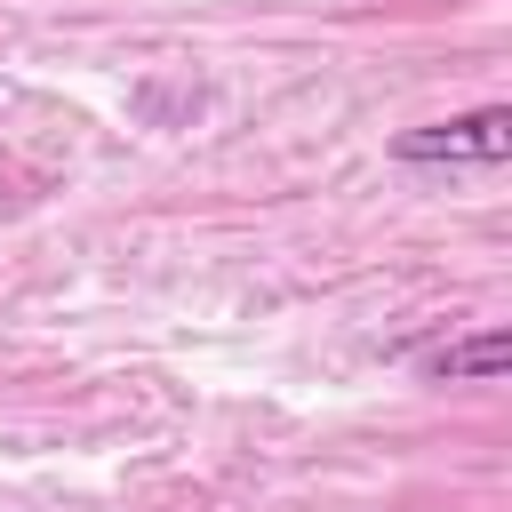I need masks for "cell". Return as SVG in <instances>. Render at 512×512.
Listing matches in <instances>:
<instances>
[{"instance_id": "2", "label": "cell", "mask_w": 512, "mask_h": 512, "mask_svg": "<svg viewBox=\"0 0 512 512\" xmlns=\"http://www.w3.org/2000/svg\"><path fill=\"white\" fill-rule=\"evenodd\" d=\"M504 368H512V336H504V328L448 336V344H432V352L416 360V376H432V384H496Z\"/></svg>"}, {"instance_id": "1", "label": "cell", "mask_w": 512, "mask_h": 512, "mask_svg": "<svg viewBox=\"0 0 512 512\" xmlns=\"http://www.w3.org/2000/svg\"><path fill=\"white\" fill-rule=\"evenodd\" d=\"M504 152H512V104H480V112H456V120H432V128L392 136V160H408V168H432V160L496 168Z\"/></svg>"}]
</instances>
